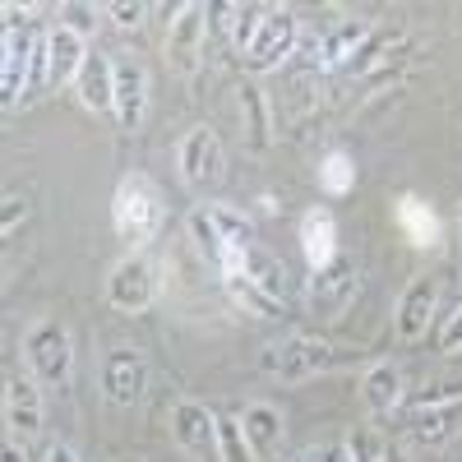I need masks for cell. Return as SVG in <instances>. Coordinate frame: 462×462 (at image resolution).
<instances>
[{
  "label": "cell",
  "mask_w": 462,
  "mask_h": 462,
  "mask_svg": "<svg viewBox=\"0 0 462 462\" xmlns=\"http://www.w3.org/2000/svg\"><path fill=\"white\" fill-rule=\"evenodd\" d=\"M185 231L217 273H231V268L241 263V254L254 245V222L231 204H199L185 217Z\"/></svg>",
  "instance_id": "obj_1"
},
{
  "label": "cell",
  "mask_w": 462,
  "mask_h": 462,
  "mask_svg": "<svg viewBox=\"0 0 462 462\" xmlns=\"http://www.w3.org/2000/svg\"><path fill=\"white\" fill-rule=\"evenodd\" d=\"M162 189L152 185L148 176H125L121 185H116V199H111V222H116V236H121L125 245H148L152 236H158L162 226Z\"/></svg>",
  "instance_id": "obj_2"
},
{
  "label": "cell",
  "mask_w": 462,
  "mask_h": 462,
  "mask_svg": "<svg viewBox=\"0 0 462 462\" xmlns=\"http://www.w3.org/2000/svg\"><path fill=\"white\" fill-rule=\"evenodd\" d=\"M23 361H28V374L42 383V389H65L69 370H74L69 328H65L60 319H37V324L23 333Z\"/></svg>",
  "instance_id": "obj_3"
},
{
  "label": "cell",
  "mask_w": 462,
  "mask_h": 462,
  "mask_svg": "<svg viewBox=\"0 0 462 462\" xmlns=\"http://www.w3.org/2000/svg\"><path fill=\"white\" fill-rule=\"evenodd\" d=\"M300 47V23H296V10L291 5H263L254 32H250V42L241 51L245 69L263 74V69H278L282 60H291Z\"/></svg>",
  "instance_id": "obj_4"
},
{
  "label": "cell",
  "mask_w": 462,
  "mask_h": 462,
  "mask_svg": "<svg viewBox=\"0 0 462 462\" xmlns=\"http://www.w3.org/2000/svg\"><path fill=\"white\" fill-rule=\"evenodd\" d=\"M263 374H273L282 383H305V379H315V374H328L337 365L333 356V346L324 337H310V333H291L273 346H263V356H259Z\"/></svg>",
  "instance_id": "obj_5"
},
{
  "label": "cell",
  "mask_w": 462,
  "mask_h": 462,
  "mask_svg": "<svg viewBox=\"0 0 462 462\" xmlns=\"http://www.w3.org/2000/svg\"><path fill=\"white\" fill-rule=\"evenodd\" d=\"M176 167H180V180L189 189H213L222 180V171H226V148H222L217 130L213 125L189 130L180 139V148H176Z\"/></svg>",
  "instance_id": "obj_6"
},
{
  "label": "cell",
  "mask_w": 462,
  "mask_h": 462,
  "mask_svg": "<svg viewBox=\"0 0 462 462\" xmlns=\"http://www.w3.org/2000/svg\"><path fill=\"white\" fill-rule=\"evenodd\" d=\"M361 291V273H356V263L352 259H333L328 268H315V278H310V315L319 319H342L346 310H352V300Z\"/></svg>",
  "instance_id": "obj_7"
},
{
  "label": "cell",
  "mask_w": 462,
  "mask_h": 462,
  "mask_svg": "<svg viewBox=\"0 0 462 462\" xmlns=\"http://www.w3.org/2000/svg\"><path fill=\"white\" fill-rule=\"evenodd\" d=\"M111 69H116V111L111 116L125 134H134L148 116V65L134 51H121L111 60Z\"/></svg>",
  "instance_id": "obj_8"
},
{
  "label": "cell",
  "mask_w": 462,
  "mask_h": 462,
  "mask_svg": "<svg viewBox=\"0 0 462 462\" xmlns=\"http://www.w3.org/2000/svg\"><path fill=\"white\" fill-rule=\"evenodd\" d=\"M152 296H158V278H152V263L143 254H130L111 268L106 278V300L116 305L121 315H139L152 305Z\"/></svg>",
  "instance_id": "obj_9"
},
{
  "label": "cell",
  "mask_w": 462,
  "mask_h": 462,
  "mask_svg": "<svg viewBox=\"0 0 462 462\" xmlns=\"http://www.w3.org/2000/svg\"><path fill=\"white\" fill-rule=\"evenodd\" d=\"M204 37H208V5H199V0H189V5H180L176 10V19L167 23V60H171V69H180V74H189L199 65V56H204Z\"/></svg>",
  "instance_id": "obj_10"
},
{
  "label": "cell",
  "mask_w": 462,
  "mask_h": 462,
  "mask_svg": "<svg viewBox=\"0 0 462 462\" xmlns=\"http://www.w3.org/2000/svg\"><path fill=\"white\" fill-rule=\"evenodd\" d=\"M143 383H148V365L134 346H111L102 356V393L111 407H134L143 398Z\"/></svg>",
  "instance_id": "obj_11"
},
{
  "label": "cell",
  "mask_w": 462,
  "mask_h": 462,
  "mask_svg": "<svg viewBox=\"0 0 462 462\" xmlns=\"http://www.w3.org/2000/svg\"><path fill=\"white\" fill-rule=\"evenodd\" d=\"M171 435L189 457H213L217 453V416L204 402H176L171 407Z\"/></svg>",
  "instance_id": "obj_12"
},
{
  "label": "cell",
  "mask_w": 462,
  "mask_h": 462,
  "mask_svg": "<svg viewBox=\"0 0 462 462\" xmlns=\"http://www.w3.org/2000/svg\"><path fill=\"white\" fill-rule=\"evenodd\" d=\"M435 305H439V282L435 278H411L398 296V315H393V328L402 342H416L426 337L430 319H435Z\"/></svg>",
  "instance_id": "obj_13"
},
{
  "label": "cell",
  "mask_w": 462,
  "mask_h": 462,
  "mask_svg": "<svg viewBox=\"0 0 462 462\" xmlns=\"http://www.w3.org/2000/svg\"><path fill=\"white\" fill-rule=\"evenodd\" d=\"M457 430H462V398H457V402H439V407H416V411H407V420H402L407 444H420V448H439V444H448Z\"/></svg>",
  "instance_id": "obj_14"
},
{
  "label": "cell",
  "mask_w": 462,
  "mask_h": 462,
  "mask_svg": "<svg viewBox=\"0 0 462 462\" xmlns=\"http://www.w3.org/2000/svg\"><path fill=\"white\" fill-rule=\"evenodd\" d=\"M5 420H10V435L28 439L42 430V383L32 374H10L5 383Z\"/></svg>",
  "instance_id": "obj_15"
},
{
  "label": "cell",
  "mask_w": 462,
  "mask_h": 462,
  "mask_svg": "<svg viewBox=\"0 0 462 462\" xmlns=\"http://www.w3.org/2000/svg\"><path fill=\"white\" fill-rule=\"evenodd\" d=\"M32 47H37V37H32L28 28L5 32V56H0V97H5V106H14V102L28 93Z\"/></svg>",
  "instance_id": "obj_16"
},
{
  "label": "cell",
  "mask_w": 462,
  "mask_h": 462,
  "mask_svg": "<svg viewBox=\"0 0 462 462\" xmlns=\"http://www.w3.org/2000/svg\"><path fill=\"white\" fill-rule=\"evenodd\" d=\"M47 37H51V79H47V88L56 93L65 84H79L84 60H88V37H79V32L65 28V23H56Z\"/></svg>",
  "instance_id": "obj_17"
},
{
  "label": "cell",
  "mask_w": 462,
  "mask_h": 462,
  "mask_svg": "<svg viewBox=\"0 0 462 462\" xmlns=\"http://www.w3.org/2000/svg\"><path fill=\"white\" fill-rule=\"evenodd\" d=\"M300 254L310 263V273L337 259V217L328 208H310L300 217Z\"/></svg>",
  "instance_id": "obj_18"
},
{
  "label": "cell",
  "mask_w": 462,
  "mask_h": 462,
  "mask_svg": "<svg viewBox=\"0 0 462 462\" xmlns=\"http://www.w3.org/2000/svg\"><path fill=\"white\" fill-rule=\"evenodd\" d=\"M370 32H374L370 19H342V23H333V28L319 37V69L337 74L346 60H352V56L365 47V37H370Z\"/></svg>",
  "instance_id": "obj_19"
},
{
  "label": "cell",
  "mask_w": 462,
  "mask_h": 462,
  "mask_svg": "<svg viewBox=\"0 0 462 462\" xmlns=\"http://www.w3.org/2000/svg\"><path fill=\"white\" fill-rule=\"evenodd\" d=\"M361 402L370 416H389L402 402V370L393 361H379L361 374Z\"/></svg>",
  "instance_id": "obj_20"
},
{
  "label": "cell",
  "mask_w": 462,
  "mask_h": 462,
  "mask_svg": "<svg viewBox=\"0 0 462 462\" xmlns=\"http://www.w3.org/2000/svg\"><path fill=\"white\" fill-rule=\"evenodd\" d=\"M393 217H398V231H402L416 250H435V245H439V213H435L426 199L402 195V199L393 204Z\"/></svg>",
  "instance_id": "obj_21"
},
{
  "label": "cell",
  "mask_w": 462,
  "mask_h": 462,
  "mask_svg": "<svg viewBox=\"0 0 462 462\" xmlns=\"http://www.w3.org/2000/svg\"><path fill=\"white\" fill-rule=\"evenodd\" d=\"M79 102L88 106V111H116V69H111V60L106 56H97V51H88V60H84V74H79Z\"/></svg>",
  "instance_id": "obj_22"
},
{
  "label": "cell",
  "mask_w": 462,
  "mask_h": 462,
  "mask_svg": "<svg viewBox=\"0 0 462 462\" xmlns=\"http://www.w3.org/2000/svg\"><path fill=\"white\" fill-rule=\"evenodd\" d=\"M241 430H245L254 457H273L278 444H282V416H278V407H268V402H250L241 411Z\"/></svg>",
  "instance_id": "obj_23"
},
{
  "label": "cell",
  "mask_w": 462,
  "mask_h": 462,
  "mask_svg": "<svg viewBox=\"0 0 462 462\" xmlns=\"http://www.w3.org/2000/svg\"><path fill=\"white\" fill-rule=\"evenodd\" d=\"M231 273H245L254 287H263L268 296H278V300H282V291H287V268H282V259H278L273 250H263L259 241L241 254V263L231 268Z\"/></svg>",
  "instance_id": "obj_24"
},
{
  "label": "cell",
  "mask_w": 462,
  "mask_h": 462,
  "mask_svg": "<svg viewBox=\"0 0 462 462\" xmlns=\"http://www.w3.org/2000/svg\"><path fill=\"white\" fill-rule=\"evenodd\" d=\"M222 287H226L231 305H241V310L254 315V319H278V315H282V300L268 296L263 287H254L245 273H222Z\"/></svg>",
  "instance_id": "obj_25"
},
{
  "label": "cell",
  "mask_w": 462,
  "mask_h": 462,
  "mask_svg": "<svg viewBox=\"0 0 462 462\" xmlns=\"http://www.w3.org/2000/svg\"><path fill=\"white\" fill-rule=\"evenodd\" d=\"M241 111H245V139H250V148L263 152L268 139H273V121H268V97L254 84H241Z\"/></svg>",
  "instance_id": "obj_26"
},
{
  "label": "cell",
  "mask_w": 462,
  "mask_h": 462,
  "mask_svg": "<svg viewBox=\"0 0 462 462\" xmlns=\"http://www.w3.org/2000/svg\"><path fill=\"white\" fill-rule=\"evenodd\" d=\"M352 185H356V162L346 152H328L319 162V189L328 199H342V195H352Z\"/></svg>",
  "instance_id": "obj_27"
},
{
  "label": "cell",
  "mask_w": 462,
  "mask_h": 462,
  "mask_svg": "<svg viewBox=\"0 0 462 462\" xmlns=\"http://www.w3.org/2000/svg\"><path fill=\"white\" fill-rule=\"evenodd\" d=\"M217 462H254V448L236 416H217Z\"/></svg>",
  "instance_id": "obj_28"
},
{
  "label": "cell",
  "mask_w": 462,
  "mask_h": 462,
  "mask_svg": "<svg viewBox=\"0 0 462 462\" xmlns=\"http://www.w3.org/2000/svg\"><path fill=\"white\" fill-rule=\"evenodd\" d=\"M383 448H389V439H383L379 430H356L352 444H346V453H352V462H383Z\"/></svg>",
  "instance_id": "obj_29"
},
{
  "label": "cell",
  "mask_w": 462,
  "mask_h": 462,
  "mask_svg": "<svg viewBox=\"0 0 462 462\" xmlns=\"http://www.w3.org/2000/svg\"><path fill=\"white\" fill-rule=\"evenodd\" d=\"M102 14H106L116 28H121V32H134V28H143L148 5H143V0H116V5H106Z\"/></svg>",
  "instance_id": "obj_30"
},
{
  "label": "cell",
  "mask_w": 462,
  "mask_h": 462,
  "mask_svg": "<svg viewBox=\"0 0 462 462\" xmlns=\"http://www.w3.org/2000/svg\"><path fill=\"white\" fill-rule=\"evenodd\" d=\"M439 352H444V356H457V352H462V300L444 315V328H439Z\"/></svg>",
  "instance_id": "obj_31"
},
{
  "label": "cell",
  "mask_w": 462,
  "mask_h": 462,
  "mask_svg": "<svg viewBox=\"0 0 462 462\" xmlns=\"http://www.w3.org/2000/svg\"><path fill=\"white\" fill-rule=\"evenodd\" d=\"M23 217H28V199L23 195H5V204H0V236H14V231L23 226Z\"/></svg>",
  "instance_id": "obj_32"
},
{
  "label": "cell",
  "mask_w": 462,
  "mask_h": 462,
  "mask_svg": "<svg viewBox=\"0 0 462 462\" xmlns=\"http://www.w3.org/2000/svg\"><path fill=\"white\" fill-rule=\"evenodd\" d=\"M65 28H74V32H79V37H88L93 32V10L88 5H65Z\"/></svg>",
  "instance_id": "obj_33"
},
{
  "label": "cell",
  "mask_w": 462,
  "mask_h": 462,
  "mask_svg": "<svg viewBox=\"0 0 462 462\" xmlns=\"http://www.w3.org/2000/svg\"><path fill=\"white\" fill-rule=\"evenodd\" d=\"M0 14H5V32H19V28H28V5H5V10H0Z\"/></svg>",
  "instance_id": "obj_34"
},
{
  "label": "cell",
  "mask_w": 462,
  "mask_h": 462,
  "mask_svg": "<svg viewBox=\"0 0 462 462\" xmlns=\"http://www.w3.org/2000/svg\"><path fill=\"white\" fill-rule=\"evenodd\" d=\"M47 462H79V453H74L65 439H56V444L47 448Z\"/></svg>",
  "instance_id": "obj_35"
},
{
  "label": "cell",
  "mask_w": 462,
  "mask_h": 462,
  "mask_svg": "<svg viewBox=\"0 0 462 462\" xmlns=\"http://www.w3.org/2000/svg\"><path fill=\"white\" fill-rule=\"evenodd\" d=\"M0 462H28V457H23V444H19L14 435L5 439V453H0Z\"/></svg>",
  "instance_id": "obj_36"
},
{
  "label": "cell",
  "mask_w": 462,
  "mask_h": 462,
  "mask_svg": "<svg viewBox=\"0 0 462 462\" xmlns=\"http://www.w3.org/2000/svg\"><path fill=\"white\" fill-rule=\"evenodd\" d=\"M383 462H407V453H402V444H389V448H383Z\"/></svg>",
  "instance_id": "obj_37"
},
{
  "label": "cell",
  "mask_w": 462,
  "mask_h": 462,
  "mask_svg": "<svg viewBox=\"0 0 462 462\" xmlns=\"http://www.w3.org/2000/svg\"><path fill=\"white\" fill-rule=\"evenodd\" d=\"M291 462H328V457H324V448H305V453L291 457Z\"/></svg>",
  "instance_id": "obj_38"
}]
</instances>
